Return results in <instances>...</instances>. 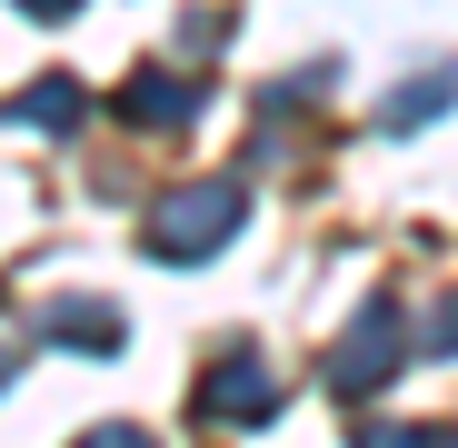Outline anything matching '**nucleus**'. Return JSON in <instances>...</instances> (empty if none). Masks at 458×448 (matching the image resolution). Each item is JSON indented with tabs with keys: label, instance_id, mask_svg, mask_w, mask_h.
Wrapping results in <instances>:
<instances>
[{
	"label": "nucleus",
	"instance_id": "nucleus-1",
	"mask_svg": "<svg viewBox=\"0 0 458 448\" xmlns=\"http://www.w3.org/2000/svg\"><path fill=\"white\" fill-rule=\"evenodd\" d=\"M250 219V190L240 180H199V190H170L160 209H149V249L160 259H209L229 230Z\"/></svg>",
	"mask_w": 458,
	"mask_h": 448
},
{
	"label": "nucleus",
	"instance_id": "nucleus-2",
	"mask_svg": "<svg viewBox=\"0 0 458 448\" xmlns=\"http://www.w3.org/2000/svg\"><path fill=\"white\" fill-rule=\"evenodd\" d=\"M399 349H409V329H399V309H389V299H378V309L359 319V339L329 359V389H339V399H369V389L399 368Z\"/></svg>",
	"mask_w": 458,
	"mask_h": 448
},
{
	"label": "nucleus",
	"instance_id": "nucleus-3",
	"mask_svg": "<svg viewBox=\"0 0 458 448\" xmlns=\"http://www.w3.org/2000/svg\"><path fill=\"white\" fill-rule=\"evenodd\" d=\"M199 409H209V418H229V428H259V418L279 409V379H269L250 349H229L209 379H199Z\"/></svg>",
	"mask_w": 458,
	"mask_h": 448
},
{
	"label": "nucleus",
	"instance_id": "nucleus-4",
	"mask_svg": "<svg viewBox=\"0 0 458 448\" xmlns=\"http://www.w3.org/2000/svg\"><path fill=\"white\" fill-rule=\"evenodd\" d=\"M40 329L60 339V349H120V309H110V299H50V309H40Z\"/></svg>",
	"mask_w": 458,
	"mask_h": 448
},
{
	"label": "nucleus",
	"instance_id": "nucleus-5",
	"mask_svg": "<svg viewBox=\"0 0 458 448\" xmlns=\"http://www.w3.org/2000/svg\"><path fill=\"white\" fill-rule=\"evenodd\" d=\"M120 110H130L140 130H180V120H199V90L170 80V70H140V80L120 90Z\"/></svg>",
	"mask_w": 458,
	"mask_h": 448
},
{
	"label": "nucleus",
	"instance_id": "nucleus-6",
	"mask_svg": "<svg viewBox=\"0 0 458 448\" xmlns=\"http://www.w3.org/2000/svg\"><path fill=\"white\" fill-rule=\"evenodd\" d=\"M81 80H60V70H50V80H30V100H21V130H81Z\"/></svg>",
	"mask_w": 458,
	"mask_h": 448
},
{
	"label": "nucleus",
	"instance_id": "nucleus-7",
	"mask_svg": "<svg viewBox=\"0 0 458 448\" xmlns=\"http://www.w3.org/2000/svg\"><path fill=\"white\" fill-rule=\"evenodd\" d=\"M448 110V70H428V80H409L399 100H389V130H409V120H438Z\"/></svg>",
	"mask_w": 458,
	"mask_h": 448
},
{
	"label": "nucleus",
	"instance_id": "nucleus-8",
	"mask_svg": "<svg viewBox=\"0 0 458 448\" xmlns=\"http://www.w3.org/2000/svg\"><path fill=\"white\" fill-rule=\"evenodd\" d=\"M81 448H160V438H149V428H130V418H120V428H90Z\"/></svg>",
	"mask_w": 458,
	"mask_h": 448
},
{
	"label": "nucleus",
	"instance_id": "nucleus-9",
	"mask_svg": "<svg viewBox=\"0 0 458 448\" xmlns=\"http://www.w3.org/2000/svg\"><path fill=\"white\" fill-rule=\"evenodd\" d=\"M359 448H428L419 428H359Z\"/></svg>",
	"mask_w": 458,
	"mask_h": 448
},
{
	"label": "nucleus",
	"instance_id": "nucleus-10",
	"mask_svg": "<svg viewBox=\"0 0 458 448\" xmlns=\"http://www.w3.org/2000/svg\"><path fill=\"white\" fill-rule=\"evenodd\" d=\"M21 11H30V21H70V11H81V0H21Z\"/></svg>",
	"mask_w": 458,
	"mask_h": 448
},
{
	"label": "nucleus",
	"instance_id": "nucleus-11",
	"mask_svg": "<svg viewBox=\"0 0 458 448\" xmlns=\"http://www.w3.org/2000/svg\"><path fill=\"white\" fill-rule=\"evenodd\" d=\"M11 368H21V349H0V389H11Z\"/></svg>",
	"mask_w": 458,
	"mask_h": 448
}]
</instances>
